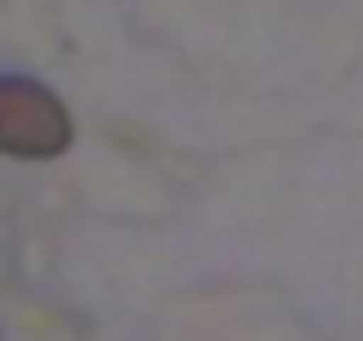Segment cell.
Listing matches in <instances>:
<instances>
[{
	"instance_id": "obj_1",
	"label": "cell",
	"mask_w": 363,
	"mask_h": 341,
	"mask_svg": "<svg viewBox=\"0 0 363 341\" xmlns=\"http://www.w3.org/2000/svg\"><path fill=\"white\" fill-rule=\"evenodd\" d=\"M69 112L43 80L0 75V155L54 160L69 149Z\"/></svg>"
}]
</instances>
